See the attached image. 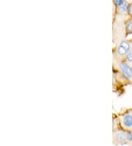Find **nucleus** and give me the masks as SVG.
I'll return each instance as SVG.
<instances>
[{"label":"nucleus","mask_w":132,"mask_h":146,"mask_svg":"<svg viewBox=\"0 0 132 146\" xmlns=\"http://www.w3.org/2000/svg\"><path fill=\"white\" fill-rule=\"evenodd\" d=\"M120 69L121 70L123 75L127 79H132V67L125 62H122L120 64Z\"/></svg>","instance_id":"obj_1"},{"label":"nucleus","mask_w":132,"mask_h":146,"mask_svg":"<svg viewBox=\"0 0 132 146\" xmlns=\"http://www.w3.org/2000/svg\"><path fill=\"white\" fill-rule=\"evenodd\" d=\"M130 49V44L128 41H122L117 49V52H118V55H126L127 52H129Z\"/></svg>","instance_id":"obj_2"},{"label":"nucleus","mask_w":132,"mask_h":146,"mask_svg":"<svg viewBox=\"0 0 132 146\" xmlns=\"http://www.w3.org/2000/svg\"><path fill=\"white\" fill-rule=\"evenodd\" d=\"M122 123L125 128L128 129H132V111L123 116Z\"/></svg>","instance_id":"obj_3"},{"label":"nucleus","mask_w":132,"mask_h":146,"mask_svg":"<svg viewBox=\"0 0 132 146\" xmlns=\"http://www.w3.org/2000/svg\"><path fill=\"white\" fill-rule=\"evenodd\" d=\"M115 140L119 144H125L128 143L126 138V133L123 131H118L115 135Z\"/></svg>","instance_id":"obj_4"},{"label":"nucleus","mask_w":132,"mask_h":146,"mask_svg":"<svg viewBox=\"0 0 132 146\" xmlns=\"http://www.w3.org/2000/svg\"><path fill=\"white\" fill-rule=\"evenodd\" d=\"M129 4L125 1L123 5H121L118 6V9H119V11L122 13H126L128 12V9H129Z\"/></svg>","instance_id":"obj_5"},{"label":"nucleus","mask_w":132,"mask_h":146,"mask_svg":"<svg viewBox=\"0 0 132 146\" xmlns=\"http://www.w3.org/2000/svg\"><path fill=\"white\" fill-rule=\"evenodd\" d=\"M126 32L128 34L132 33V21H129L126 24Z\"/></svg>","instance_id":"obj_6"},{"label":"nucleus","mask_w":132,"mask_h":146,"mask_svg":"<svg viewBox=\"0 0 132 146\" xmlns=\"http://www.w3.org/2000/svg\"><path fill=\"white\" fill-rule=\"evenodd\" d=\"M125 58H126V60L129 62L132 63V48H131L129 50V52H127V54L125 55Z\"/></svg>","instance_id":"obj_7"},{"label":"nucleus","mask_w":132,"mask_h":146,"mask_svg":"<svg viewBox=\"0 0 132 146\" xmlns=\"http://www.w3.org/2000/svg\"><path fill=\"white\" fill-rule=\"evenodd\" d=\"M126 138H127V141H128V143H132V131L127 132Z\"/></svg>","instance_id":"obj_8"},{"label":"nucleus","mask_w":132,"mask_h":146,"mask_svg":"<svg viewBox=\"0 0 132 146\" xmlns=\"http://www.w3.org/2000/svg\"><path fill=\"white\" fill-rule=\"evenodd\" d=\"M114 4L118 7V6L123 5V4L125 2V0H114Z\"/></svg>","instance_id":"obj_9"},{"label":"nucleus","mask_w":132,"mask_h":146,"mask_svg":"<svg viewBox=\"0 0 132 146\" xmlns=\"http://www.w3.org/2000/svg\"><path fill=\"white\" fill-rule=\"evenodd\" d=\"M128 13L129 14L132 16V3H129V9H128Z\"/></svg>","instance_id":"obj_10"},{"label":"nucleus","mask_w":132,"mask_h":146,"mask_svg":"<svg viewBox=\"0 0 132 146\" xmlns=\"http://www.w3.org/2000/svg\"><path fill=\"white\" fill-rule=\"evenodd\" d=\"M128 3H132V0H125Z\"/></svg>","instance_id":"obj_11"}]
</instances>
